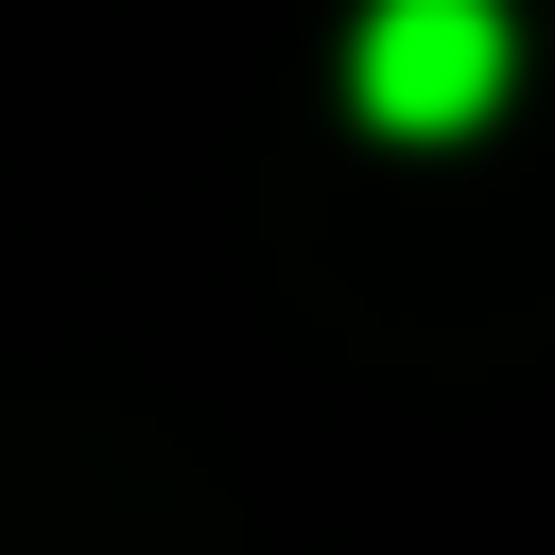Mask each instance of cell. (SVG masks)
<instances>
[{"mask_svg":"<svg viewBox=\"0 0 555 555\" xmlns=\"http://www.w3.org/2000/svg\"><path fill=\"white\" fill-rule=\"evenodd\" d=\"M347 87H364L382 139H468L503 104V0H382L364 52H347Z\"/></svg>","mask_w":555,"mask_h":555,"instance_id":"cell-1","label":"cell"}]
</instances>
